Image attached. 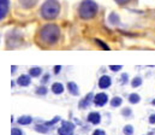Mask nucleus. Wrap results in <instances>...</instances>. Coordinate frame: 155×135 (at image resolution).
I'll list each match as a JSON object with an SVG mask.
<instances>
[{
	"instance_id": "1",
	"label": "nucleus",
	"mask_w": 155,
	"mask_h": 135,
	"mask_svg": "<svg viewBox=\"0 0 155 135\" xmlns=\"http://www.w3.org/2000/svg\"><path fill=\"white\" fill-rule=\"evenodd\" d=\"M40 38H41L42 42H45L47 45H54L58 42V40L60 38V28L53 23L46 24L40 30Z\"/></svg>"
},
{
	"instance_id": "2",
	"label": "nucleus",
	"mask_w": 155,
	"mask_h": 135,
	"mask_svg": "<svg viewBox=\"0 0 155 135\" xmlns=\"http://www.w3.org/2000/svg\"><path fill=\"white\" fill-rule=\"evenodd\" d=\"M40 12L41 16L47 21L55 19L60 13V4L58 0H46L41 6Z\"/></svg>"
},
{
	"instance_id": "3",
	"label": "nucleus",
	"mask_w": 155,
	"mask_h": 135,
	"mask_svg": "<svg viewBox=\"0 0 155 135\" xmlns=\"http://www.w3.org/2000/svg\"><path fill=\"white\" fill-rule=\"evenodd\" d=\"M99 6L94 0H83L78 7V15L82 19H91L96 16Z\"/></svg>"
},
{
	"instance_id": "4",
	"label": "nucleus",
	"mask_w": 155,
	"mask_h": 135,
	"mask_svg": "<svg viewBox=\"0 0 155 135\" xmlns=\"http://www.w3.org/2000/svg\"><path fill=\"white\" fill-rule=\"evenodd\" d=\"M75 132V124L71 122H63L61 127L58 129L59 135H74Z\"/></svg>"
},
{
	"instance_id": "5",
	"label": "nucleus",
	"mask_w": 155,
	"mask_h": 135,
	"mask_svg": "<svg viewBox=\"0 0 155 135\" xmlns=\"http://www.w3.org/2000/svg\"><path fill=\"white\" fill-rule=\"evenodd\" d=\"M108 101V96L106 93H99L94 96V103L96 106H104Z\"/></svg>"
},
{
	"instance_id": "6",
	"label": "nucleus",
	"mask_w": 155,
	"mask_h": 135,
	"mask_svg": "<svg viewBox=\"0 0 155 135\" xmlns=\"http://www.w3.org/2000/svg\"><path fill=\"white\" fill-rule=\"evenodd\" d=\"M10 8V0H0V19L2 21Z\"/></svg>"
},
{
	"instance_id": "7",
	"label": "nucleus",
	"mask_w": 155,
	"mask_h": 135,
	"mask_svg": "<svg viewBox=\"0 0 155 135\" xmlns=\"http://www.w3.org/2000/svg\"><path fill=\"white\" fill-rule=\"evenodd\" d=\"M111 83H112V80H111V77L107 76V75H104V76H101V77L99 79V87L102 88V89L108 88V87L111 86Z\"/></svg>"
},
{
	"instance_id": "8",
	"label": "nucleus",
	"mask_w": 155,
	"mask_h": 135,
	"mask_svg": "<svg viewBox=\"0 0 155 135\" xmlns=\"http://www.w3.org/2000/svg\"><path fill=\"white\" fill-rule=\"evenodd\" d=\"M30 82H31V76H30V75H21V76L18 77V80H17V83H18L19 86H22V87L29 86Z\"/></svg>"
},
{
	"instance_id": "9",
	"label": "nucleus",
	"mask_w": 155,
	"mask_h": 135,
	"mask_svg": "<svg viewBox=\"0 0 155 135\" xmlns=\"http://www.w3.org/2000/svg\"><path fill=\"white\" fill-rule=\"evenodd\" d=\"M88 121L93 124H99L101 122V116L99 112H90L88 115Z\"/></svg>"
},
{
	"instance_id": "10",
	"label": "nucleus",
	"mask_w": 155,
	"mask_h": 135,
	"mask_svg": "<svg viewBox=\"0 0 155 135\" xmlns=\"http://www.w3.org/2000/svg\"><path fill=\"white\" fill-rule=\"evenodd\" d=\"M94 100V95H93V93H89V94H87V96L79 103V107H82V109H85V107H88L89 105H90V103Z\"/></svg>"
},
{
	"instance_id": "11",
	"label": "nucleus",
	"mask_w": 155,
	"mask_h": 135,
	"mask_svg": "<svg viewBox=\"0 0 155 135\" xmlns=\"http://www.w3.org/2000/svg\"><path fill=\"white\" fill-rule=\"evenodd\" d=\"M68 89L70 92V94H72V95H78V94H79L78 86L75 82H69V83H68Z\"/></svg>"
},
{
	"instance_id": "12",
	"label": "nucleus",
	"mask_w": 155,
	"mask_h": 135,
	"mask_svg": "<svg viewBox=\"0 0 155 135\" xmlns=\"http://www.w3.org/2000/svg\"><path fill=\"white\" fill-rule=\"evenodd\" d=\"M52 92L54 94H61L64 92V86L60 82H55L52 85Z\"/></svg>"
},
{
	"instance_id": "13",
	"label": "nucleus",
	"mask_w": 155,
	"mask_h": 135,
	"mask_svg": "<svg viewBox=\"0 0 155 135\" xmlns=\"http://www.w3.org/2000/svg\"><path fill=\"white\" fill-rule=\"evenodd\" d=\"M38 1H39V0H19L21 5H22L24 8H30V7L35 6Z\"/></svg>"
},
{
	"instance_id": "14",
	"label": "nucleus",
	"mask_w": 155,
	"mask_h": 135,
	"mask_svg": "<svg viewBox=\"0 0 155 135\" xmlns=\"http://www.w3.org/2000/svg\"><path fill=\"white\" fill-rule=\"evenodd\" d=\"M31 122H33V118L30 116H22V117L18 118V123L22 124V126H28Z\"/></svg>"
},
{
	"instance_id": "15",
	"label": "nucleus",
	"mask_w": 155,
	"mask_h": 135,
	"mask_svg": "<svg viewBox=\"0 0 155 135\" xmlns=\"http://www.w3.org/2000/svg\"><path fill=\"white\" fill-rule=\"evenodd\" d=\"M42 74V69L39 68V66H34V68H31L30 70H29V75L31 76V77H38Z\"/></svg>"
},
{
	"instance_id": "16",
	"label": "nucleus",
	"mask_w": 155,
	"mask_h": 135,
	"mask_svg": "<svg viewBox=\"0 0 155 135\" xmlns=\"http://www.w3.org/2000/svg\"><path fill=\"white\" fill-rule=\"evenodd\" d=\"M140 100H141V98L137 93H132V94L129 95V101L131 104H137V103H140Z\"/></svg>"
},
{
	"instance_id": "17",
	"label": "nucleus",
	"mask_w": 155,
	"mask_h": 135,
	"mask_svg": "<svg viewBox=\"0 0 155 135\" xmlns=\"http://www.w3.org/2000/svg\"><path fill=\"white\" fill-rule=\"evenodd\" d=\"M35 130H36V132H39V133H43V134H46V133H48V130H49V129H48V126L45 123V124H41V126L38 124V126L35 127Z\"/></svg>"
},
{
	"instance_id": "18",
	"label": "nucleus",
	"mask_w": 155,
	"mask_h": 135,
	"mask_svg": "<svg viewBox=\"0 0 155 135\" xmlns=\"http://www.w3.org/2000/svg\"><path fill=\"white\" fill-rule=\"evenodd\" d=\"M121 103H123V99H121L120 96H114V98L111 100V106H112V107H118V106L121 105Z\"/></svg>"
},
{
	"instance_id": "19",
	"label": "nucleus",
	"mask_w": 155,
	"mask_h": 135,
	"mask_svg": "<svg viewBox=\"0 0 155 135\" xmlns=\"http://www.w3.org/2000/svg\"><path fill=\"white\" fill-rule=\"evenodd\" d=\"M110 22L112 23V24H118L119 23V17H118V15L117 13H111L110 15Z\"/></svg>"
},
{
	"instance_id": "20",
	"label": "nucleus",
	"mask_w": 155,
	"mask_h": 135,
	"mask_svg": "<svg viewBox=\"0 0 155 135\" xmlns=\"http://www.w3.org/2000/svg\"><path fill=\"white\" fill-rule=\"evenodd\" d=\"M131 85H132V87H134V88H136V87H140V86L142 85V79H141V77H135V79L132 80Z\"/></svg>"
},
{
	"instance_id": "21",
	"label": "nucleus",
	"mask_w": 155,
	"mask_h": 135,
	"mask_svg": "<svg viewBox=\"0 0 155 135\" xmlns=\"http://www.w3.org/2000/svg\"><path fill=\"white\" fill-rule=\"evenodd\" d=\"M123 133L125 135H132L134 134V128H132V126H125L124 129H123Z\"/></svg>"
},
{
	"instance_id": "22",
	"label": "nucleus",
	"mask_w": 155,
	"mask_h": 135,
	"mask_svg": "<svg viewBox=\"0 0 155 135\" xmlns=\"http://www.w3.org/2000/svg\"><path fill=\"white\" fill-rule=\"evenodd\" d=\"M36 93L40 94V95H45V94H47V88H46L45 86H41V87H39V88L36 89Z\"/></svg>"
},
{
	"instance_id": "23",
	"label": "nucleus",
	"mask_w": 155,
	"mask_h": 135,
	"mask_svg": "<svg viewBox=\"0 0 155 135\" xmlns=\"http://www.w3.org/2000/svg\"><path fill=\"white\" fill-rule=\"evenodd\" d=\"M95 42H96L97 45H100V46H101V47H102L104 49H106V51H110V47H108V46L106 45L105 42H102L101 40H97V39H96V40H95Z\"/></svg>"
},
{
	"instance_id": "24",
	"label": "nucleus",
	"mask_w": 155,
	"mask_h": 135,
	"mask_svg": "<svg viewBox=\"0 0 155 135\" xmlns=\"http://www.w3.org/2000/svg\"><path fill=\"white\" fill-rule=\"evenodd\" d=\"M58 121H60V117H58V116H57V117H54V120H52V121H49V122H46V124L49 127V126H53V124H55Z\"/></svg>"
},
{
	"instance_id": "25",
	"label": "nucleus",
	"mask_w": 155,
	"mask_h": 135,
	"mask_svg": "<svg viewBox=\"0 0 155 135\" xmlns=\"http://www.w3.org/2000/svg\"><path fill=\"white\" fill-rule=\"evenodd\" d=\"M11 135H23V132L19 128H13L11 132Z\"/></svg>"
},
{
	"instance_id": "26",
	"label": "nucleus",
	"mask_w": 155,
	"mask_h": 135,
	"mask_svg": "<svg viewBox=\"0 0 155 135\" xmlns=\"http://www.w3.org/2000/svg\"><path fill=\"white\" fill-rule=\"evenodd\" d=\"M123 66L121 65H110V69L112 70V71H118V70H120Z\"/></svg>"
},
{
	"instance_id": "27",
	"label": "nucleus",
	"mask_w": 155,
	"mask_h": 135,
	"mask_svg": "<svg viewBox=\"0 0 155 135\" xmlns=\"http://www.w3.org/2000/svg\"><path fill=\"white\" fill-rule=\"evenodd\" d=\"M118 5H126V4H129L131 0H114Z\"/></svg>"
},
{
	"instance_id": "28",
	"label": "nucleus",
	"mask_w": 155,
	"mask_h": 135,
	"mask_svg": "<svg viewBox=\"0 0 155 135\" xmlns=\"http://www.w3.org/2000/svg\"><path fill=\"white\" fill-rule=\"evenodd\" d=\"M121 113H123L124 116H130V115H131V110H130V109H124V110L121 111Z\"/></svg>"
},
{
	"instance_id": "29",
	"label": "nucleus",
	"mask_w": 155,
	"mask_h": 135,
	"mask_svg": "<svg viewBox=\"0 0 155 135\" xmlns=\"http://www.w3.org/2000/svg\"><path fill=\"white\" fill-rule=\"evenodd\" d=\"M93 135H106V133H105L104 130H101V129H96V130L93 133Z\"/></svg>"
},
{
	"instance_id": "30",
	"label": "nucleus",
	"mask_w": 155,
	"mask_h": 135,
	"mask_svg": "<svg viewBox=\"0 0 155 135\" xmlns=\"http://www.w3.org/2000/svg\"><path fill=\"white\" fill-rule=\"evenodd\" d=\"M149 123H150V124H155V113L149 117Z\"/></svg>"
},
{
	"instance_id": "31",
	"label": "nucleus",
	"mask_w": 155,
	"mask_h": 135,
	"mask_svg": "<svg viewBox=\"0 0 155 135\" xmlns=\"http://www.w3.org/2000/svg\"><path fill=\"white\" fill-rule=\"evenodd\" d=\"M60 70H61V66H60V65H55V66H54V73H55V74H59Z\"/></svg>"
},
{
	"instance_id": "32",
	"label": "nucleus",
	"mask_w": 155,
	"mask_h": 135,
	"mask_svg": "<svg viewBox=\"0 0 155 135\" xmlns=\"http://www.w3.org/2000/svg\"><path fill=\"white\" fill-rule=\"evenodd\" d=\"M121 79H123V85H124V83H126V81H127V80H126V79H127V74H123Z\"/></svg>"
},
{
	"instance_id": "33",
	"label": "nucleus",
	"mask_w": 155,
	"mask_h": 135,
	"mask_svg": "<svg viewBox=\"0 0 155 135\" xmlns=\"http://www.w3.org/2000/svg\"><path fill=\"white\" fill-rule=\"evenodd\" d=\"M16 69H17V66H16V65H13V66L11 68V71H12V73H15V71H16Z\"/></svg>"
},
{
	"instance_id": "34",
	"label": "nucleus",
	"mask_w": 155,
	"mask_h": 135,
	"mask_svg": "<svg viewBox=\"0 0 155 135\" xmlns=\"http://www.w3.org/2000/svg\"><path fill=\"white\" fill-rule=\"evenodd\" d=\"M47 80H48V75H46V76L43 77V80H42V81H43V82H47Z\"/></svg>"
},
{
	"instance_id": "35",
	"label": "nucleus",
	"mask_w": 155,
	"mask_h": 135,
	"mask_svg": "<svg viewBox=\"0 0 155 135\" xmlns=\"http://www.w3.org/2000/svg\"><path fill=\"white\" fill-rule=\"evenodd\" d=\"M153 104H154V105H155V100H154V101H153Z\"/></svg>"
}]
</instances>
